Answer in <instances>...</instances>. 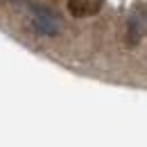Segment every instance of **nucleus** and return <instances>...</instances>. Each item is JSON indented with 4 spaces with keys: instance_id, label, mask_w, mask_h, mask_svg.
<instances>
[{
    "instance_id": "f257e3e1",
    "label": "nucleus",
    "mask_w": 147,
    "mask_h": 147,
    "mask_svg": "<svg viewBox=\"0 0 147 147\" xmlns=\"http://www.w3.org/2000/svg\"><path fill=\"white\" fill-rule=\"evenodd\" d=\"M32 27L43 36H57L63 27L61 18L48 7H32Z\"/></svg>"
},
{
    "instance_id": "f03ea898",
    "label": "nucleus",
    "mask_w": 147,
    "mask_h": 147,
    "mask_svg": "<svg viewBox=\"0 0 147 147\" xmlns=\"http://www.w3.org/2000/svg\"><path fill=\"white\" fill-rule=\"evenodd\" d=\"M104 0H68V11L77 18H86L100 11Z\"/></svg>"
}]
</instances>
